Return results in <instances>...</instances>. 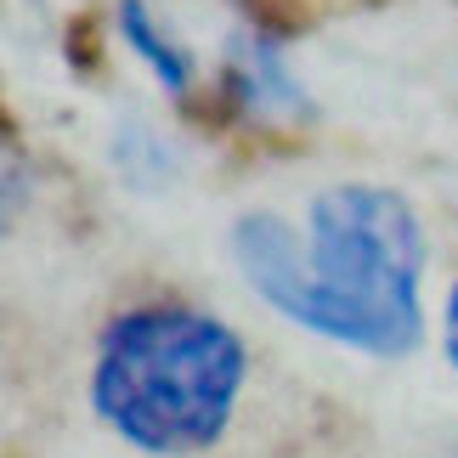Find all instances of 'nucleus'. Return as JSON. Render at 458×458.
<instances>
[{
    "label": "nucleus",
    "mask_w": 458,
    "mask_h": 458,
    "mask_svg": "<svg viewBox=\"0 0 458 458\" xmlns=\"http://www.w3.org/2000/svg\"><path fill=\"white\" fill-rule=\"evenodd\" d=\"M250 289L294 328L368 357H408L425 334V226L379 182H334L306 209V238L255 209L233 226Z\"/></svg>",
    "instance_id": "1"
},
{
    "label": "nucleus",
    "mask_w": 458,
    "mask_h": 458,
    "mask_svg": "<svg viewBox=\"0 0 458 458\" xmlns=\"http://www.w3.org/2000/svg\"><path fill=\"white\" fill-rule=\"evenodd\" d=\"M221 91L243 119H306L311 97L289 63V46L260 23H238L221 51Z\"/></svg>",
    "instance_id": "3"
},
{
    "label": "nucleus",
    "mask_w": 458,
    "mask_h": 458,
    "mask_svg": "<svg viewBox=\"0 0 458 458\" xmlns=\"http://www.w3.org/2000/svg\"><path fill=\"white\" fill-rule=\"evenodd\" d=\"M442 351H447V362L458 368V277H453V294H447V317H442Z\"/></svg>",
    "instance_id": "6"
},
{
    "label": "nucleus",
    "mask_w": 458,
    "mask_h": 458,
    "mask_svg": "<svg viewBox=\"0 0 458 458\" xmlns=\"http://www.w3.org/2000/svg\"><path fill=\"white\" fill-rule=\"evenodd\" d=\"M114 34H119V46H125L131 57L165 85V97H175V102L192 97V57H187V46L170 34V23H158L148 0H119V6H114Z\"/></svg>",
    "instance_id": "4"
},
{
    "label": "nucleus",
    "mask_w": 458,
    "mask_h": 458,
    "mask_svg": "<svg viewBox=\"0 0 458 458\" xmlns=\"http://www.w3.org/2000/svg\"><path fill=\"white\" fill-rule=\"evenodd\" d=\"M108 153H114V170L125 175L131 187H165L175 175V148L148 125V119H119Z\"/></svg>",
    "instance_id": "5"
},
{
    "label": "nucleus",
    "mask_w": 458,
    "mask_h": 458,
    "mask_svg": "<svg viewBox=\"0 0 458 458\" xmlns=\"http://www.w3.org/2000/svg\"><path fill=\"white\" fill-rule=\"evenodd\" d=\"M250 351L199 306H131L97 340L91 408L119 442L153 458L209 453L233 425Z\"/></svg>",
    "instance_id": "2"
}]
</instances>
